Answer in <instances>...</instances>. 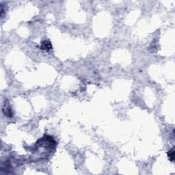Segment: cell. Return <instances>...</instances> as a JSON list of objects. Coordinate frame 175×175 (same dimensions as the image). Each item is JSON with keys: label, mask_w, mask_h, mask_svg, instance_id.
Here are the masks:
<instances>
[{"label": "cell", "mask_w": 175, "mask_h": 175, "mask_svg": "<svg viewBox=\"0 0 175 175\" xmlns=\"http://www.w3.org/2000/svg\"><path fill=\"white\" fill-rule=\"evenodd\" d=\"M51 48H52L51 43L49 41H48V40H44V41H43L41 43V45H40V49L42 50L49 51L51 49Z\"/></svg>", "instance_id": "1"}, {"label": "cell", "mask_w": 175, "mask_h": 175, "mask_svg": "<svg viewBox=\"0 0 175 175\" xmlns=\"http://www.w3.org/2000/svg\"><path fill=\"white\" fill-rule=\"evenodd\" d=\"M168 156L170 161H172V162L174 161V147L171 150H170V151L168 152Z\"/></svg>", "instance_id": "2"}]
</instances>
